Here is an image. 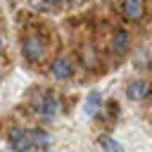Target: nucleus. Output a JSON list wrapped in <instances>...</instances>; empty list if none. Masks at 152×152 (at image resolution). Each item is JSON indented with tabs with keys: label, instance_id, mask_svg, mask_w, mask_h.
<instances>
[{
	"label": "nucleus",
	"instance_id": "nucleus-10",
	"mask_svg": "<svg viewBox=\"0 0 152 152\" xmlns=\"http://www.w3.org/2000/svg\"><path fill=\"white\" fill-rule=\"evenodd\" d=\"M100 147H102V152H124L121 142H119V140H114V138H109V135L100 138Z\"/></svg>",
	"mask_w": 152,
	"mask_h": 152
},
{
	"label": "nucleus",
	"instance_id": "nucleus-2",
	"mask_svg": "<svg viewBox=\"0 0 152 152\" xmlns=\"http://www.w3.org/2000/svg\"><path fill=\"white\" fill-rule=\"evenodd\" d=\"M36 112L43 116V119H55L59 114V100L52 95V93H40L36 97Z\"/></svg>",
	"mask_w": 152,
	"mask_h": 152
},
{
	"label": "nucleus",
	"instance_id": "nucleus-9",
	"mask_svg": "<svg viewBox=\"0 0 152 152\" xmlns=\"http://www.w3.org/2000/svg\"><path fill=\"white\" fill-rule=\"evenodd\" d=\"M126 48H128V33H126V31H116V33L112 36V50H114L116 55H124Z\"/></svg>",
	"mask_w": 152,
	"mask_h": 152
},
{
	"label": "nucleus",
	"instance_id": "nucleus-14",
	"mask_svg": "<svg viewBox=\"0 0 152 152\" xmlns=\"http://www.w3.org/2000/svg\"><path fill=\"white\" fill-rule=\"evenodd\" d=\"M69 2H71V5H74V2H81V0H69Z\"/></svg>",
	"mask_w": 152,
	"mask_h": 152
},
{
	"label": "nucleus",
	"instance_id": "nucleus-3",
	"mask_svg": "<svg viewBox=\"0 0 152 152\" xmlns=\"http://www.w3.org/2000/svg\"><path fill=\"white\" fill-rule=\"evenodd\" d=\"M7 145L14 152H26V150L33 147L31 145V138H28V131H24V128H12L7 133Z\"/></svg>",
	"mask_w": 152,
	"mask_h": 152
},
{
	"label": "nucleus",
	"instance_id": "nucleus-8",
	"mask_svg": "<svg viewBox=\"0 0 152 152\" xmlns=\"http://www.w3.org/2000/svg\"><path fill=\"white\" fill-rule=\"evenodd\" d=\"M28 138H31V145H36V147H50V142H52L50 133L43 131V128H33V131H28Z\"/></svg>",
	"mask_w": 152,
	"mask_h": 152
},
{
	"label": "nucleus",
	"instance_id": "nucleus-12",
	"mask_svg": "<svg viewBox=\"0 0 152 152\" xmlns=\"http://www.w3.org/2000/svg\"><path fill=\"white\" fill-rule=\"evenodd\" d=\"M135 64H138V66H145V64H147V59H145V50H138V57H135Z\"/></svg>",
	"mask_w": 152,
	"mask_h": 152
},
{
	"label": "nucleus",
	"instance_id": "nucleus-5",
	"mask_svg": "<svg viewBox=\"0 0 152 152\" xmlns=\"http://www.w3.org/2000/svg\"><path fill=\"white\" fill-rule=\"evenodd\" d=\"M147 93H150V86H147L145 81H140V78H135V81H131V83L126 86V95H128V100L140 102V100L147 97Z\"/></svg>",
	"mask_w": 152,
	"mask_h": 152
},
{
	"label": "nucleus",
	"instance_id": "nucleus-7",
	"mask_svg": "<svg viewBox=\"0 0 152 152\" xmlns=\"http://www.w3.org/2000/svg\"><path fill=\"white\" fill-rule=\"evenodd\" d=\"M100 107H102V93L93 90V93L86 97V102H83V112L90 114V116H95V114L100 112Z\"/></svg>",
	"mask_w": 152,
	"mask_h": 152
},
{
	"label": "nucleus",
	"instance_id": "nucleus-4",
	"mask_svg": "<svg viewBox=\"0 0 152 152\" xmlns=\"http://www.w3.org/2000/svg\"><path fill=\"white\" fill-rule=\"evenodd\" d=\"M71 71H74V66H71V59L69 57H55L52 64H50V74L57 81H66L71 76Z\"/></svg>",
	"mask_w": 152,
	"mask_h": 152
},
{
	"label": "nucleus",
	"instance_id": "nucleus-13",
	"mask_svg": "<svg viewBox=\"0 0 152 152\" xmlns=\"http://www.w3.org/2000/svg\"><path fill=\"white\" fill-rule=\"evenodd\" d=\"M2 45H5V40H2V36H0V50H2Z\"/></svg>",
	"mask_w": 152,
	"mask_h": 152
},
{
	"label": "nucleus",
	"instance_id": "nucleus-11",
	"mask_svg": "<svg viewBox=\"0 0 152 152\" xmlns=\"http://www.w3.org/2000/svg\"><path fill=\"white\" fill-rule=\"evenodd\" d=\"M81 62L90 69V66H95L97 64V55H95V50L88 45V48H83V52H81Z\"/></svg>",
	"mask_w": 152,
	"mask_h": 152
},
{
	"label": "nucleus",
	"instance_id": "nucleus-1",
	"mask_svg": "<svg viewBox=\"0 0 152 152\" xmlns=\"http://www.w3.org/2000/svg\"><path fill=\"white\" fill-rule=\"evenodd\" d=\"M21 52H24V57H26L28 62H40L43 55H45V43H43V38L36 36V33H28V36L24 38V43H21Z\"/></svg>",
	"mask_w": 152,
	"mask_h": 152
},
{
	"label": "nucleus",
	"instance_id": "nucleus-6",
	"mask_svg": "<svg viewBox=\"0 0 152 152\" xmlns=\"http://www.w3.org/2000/svg\"><path fill=\"white\" fill-rule=\"evenodd\" d=\"M121 10H124V17L131 19V21H138V19L145 14V5H142V0H124Z\"/></svg>",
	"mask_w": 152,
	"mask_h": 152
}]
</instances>
